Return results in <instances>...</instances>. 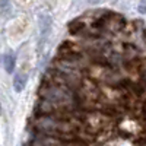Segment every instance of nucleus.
<instances>
[{"label":"nucleus","instance_id":"obj_1","mask_svg":"<svg viewBox=\"0 0 146 146\" xmlns=\"http://www.w3.org/2000/svg\"><path fill=\"white\" fill-rule=\"evenodd\" d=\"M69 34L70 35H76V36H83V31L86 29V23H85L83 21H73L69 23Z\"/></svg>","mask_w":146,"mask_h":146},{"label":"nucleus","instance_id":"obj_2","mask_svg":"<svg viewBox=\"0 0 146 146\" xmlns=\"http://www.w3.org/2000/svg\"><path fill=\"white\" fill-rule=\"evenodd\" d=\"M25 82H27V75L23 73H16L15 78H13V88L16 92H22L23 88H25Z\"/></svg>","mask_w":146,"mask_h":146},{"label":"nucleus","instance_id":"obj_3","mask_svg":"<svg viewBox=\"0 0 146 146\" xmlns=\"http://www.w3.org/2000/svg\"><path fill=\"white\" fill-rule=\"evenodd\" d=\"M3 64H5V69L7 73H12L15 69V56L12 53H7L3 56Z\"/></svg>","mask_w":146,"mask_h":146}]
</instances>
